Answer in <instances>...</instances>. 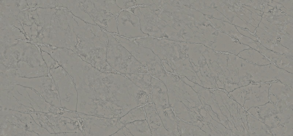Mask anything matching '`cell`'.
<instances>
[{
    "instance_id": "cell-2",
    "label": "cell",
    "mask_w": 293,
    "mask_h": 136,
    "mask_svg": "<svg viewBox=\"0 0 293 136\" xmlns=\"http://www.w3.org/2000/svg\"><path fill=\"white\" fill-rule=\"evenodd\" d=\"M152 96L157 113L164 126L169 132L175 135L178 134L177 121L169 104L167 90L165 84L152 77Z\"/></svg>"
},
{
    "instance_id": "cell-13",
    "label": "cell",
    "mask_w": 293,
    "mask_h": 136,
    "mask_svg": "<svg viewBox=\"0 0 293 136\" xmlns=\"http://www.w3.org/2000/svg\"><path fill=\"white\" fill-rule=\"evenodd\" d=\"M115 135L123 136H133L129 130L125 126L115 133Z\"/></svg>"
},
{
    "instance_id": "cell-1",
    "label": "cell",
    "mask_w": 293,
    "mask_h": 136,
    "mask_svg": "<svg viewBox=\"0 0 293 136\" xmlns=\"http://www.w3.org/2000/svg\"><path fill=\"white\" fill-rule=\"evenodd\" d=\"M81 9L100 27L118 34L116 16L118 7L114 0H79Z\"/></svg>"
},
{
    "instance_id": "cell-8",
    "label": "cell",
    "mask_w": 293,
    "mask_h": 136,
    "mask_svg": "<svg viewBox=\"0 0 293 136\" xmlns=\"http://www.w3.org/2000/svg\"><path fill=\"white\" fill-rule=\"evenodd\" d=\"M125 126L129 130L133 136H152L146 119L136 121L127 124Z\"/></svg>"
},
{
    "instance_id": "cell-12",
    "label": "cell",
    "mask_w": 293,
    "mask_h": 136,
    "mask_svg": "<svg viewBox=\"0 0 293 136\" xmlns=\"http://www.w3.org/2000/svg\"><path fill=\"white\" fill-rule=\"evenodd\" d=\"M279 4H282L286 9L293 11V0H274Z\"/></svg>"
},
{
    "instance_id": "cell-7",
    "label": "cell",
    "mask_w": 293,
    "mask_h": 136,
    "mask_svg": "<svg viewBox=\"0 0 293 136\" xmlns=\"http://www.w3.org/2000/svg\"><path fill=\"white\" fill-rule=\"evenodd\" d=\"M125 75L136 85L142 89L147 95L151 93L153 88L151 85L152 77L150 75L139 73Z\"/></svg>"
},
{
    "instance_id": "cell-9",
    "label": "cell",
    "mask_w": 293,
    "mask_h": 136,
    "mask_svg": "<svg viewBox=\"0 0 293 136\" xmlns=\"http://www.w3.org/2000/svg\"><path fill=\"white\" fill-rule=\"evenodd\" d=\"M68 9L75 16L84 22L96 25H97L92 19L89 14L80 8L79 0L67 1Z\"/></svg>"
},
{
    "instance_id": "cell-14",
    "label": "cell",
    "mask_w": 293,
    "mask_h": 136,
    "mask_svg": "<svg viewBox=\"0 0 293 136\" xmlns=\"http://www.w3.org/2000/svg\"><path fill=\"white\" fill-rule=\"evenodd\" d=\"M236 27L239 31V32L242 35L249 37L254 41H257L258 40L257 38L251 35L248 31L243 30L239 27Z\"/></svg>"
},
{
    "instance_id": "cell-3",
    "label": "cell",
    "mask_w": 293,
    "mask_h": 136,
    "mask_svg": "<svg viewBox=\"0 0 293 136\" xmlns=\"http://www.w3.org/2000/svg\"><path fill=\"white\" fill-rule=\"evenodd\" d=\"M107 35L109 42L112 45L113 59L117 71L124 74L148 73L146 70L127 50L112 35L108 33Z\"/></svg>"
},
{
    "instance_id": "cell-16",
    "label": "cell",
    "mask_w": 293,
    "mask_h": 136,
    "mask_svg": "<svg viewBox=\"0 0 293 136\" xmlns=\"http://www.w3.org/2000/svg\"><path fill=\"white\" fill-rule=\"evenodd\" d=\"M152 102V100L151 98V95H149V97H148V99L147 103H149V102Z\"/></svg>"
},
{
    "instance_id": "cell-6",
    "label": "cell",
    "mask_w": 293,
    "mask_h": 136,
    "mask_svg": "<svg viewBox=\"0 0 293 136\" xmlns=\"http://www.w3.org/2000/svg\"><path fill=\"white\" fill-rule=\"evenodd\" d=\"M243 59L260 66L266 65L271 63L270 61L258 51L252 49H245L237 55Z\"/></svg>"
},
{
    "instance_id": "cell-15",
    "label": "cell",
    "mask_w": 293,
    "mask_h": 136,
    "mask_svg": "<svg viewBox=\"0 0 293 136\" xmlns=\"http://www.w3.org/2000/svg\"><path fill=\"white\" fill-rule=\"evenodd\" d=\"M280 9L284 13L288 15L289 16L292 17L293 11L288 10L283 7H281Z\"/></svg>"
},
{
    "instance_id": "cell-5",
    "label": "cell",
    "mask_w": 293,
    "mask_h": 136,
    "mask_svg": "<svg viewBox=\"0 0 293 136\" xmlns=\"http://www.w3.org/2000/svg\"><path fill=\"white\" fill-rule=\"evenodd\" d=\"M144 108L153 136L175 135L165 127L160 117L155 111L153 104L146 105Z\"/></svg>"
},
{
    "instance_id": "cell-10",
    "label": "cell",
    "mask_w": 293,
    "mask_h": 136,
    "mask_svg": "<svg viewBox=\"0 0 293 136\" xmlns=\"http://www.w3.org/2000/svg\"><path fill=\"white\" fill-rule=\"evenodd\" d=\"M146 119L142 107L132 109L120 119V121L125 125L136 121Z\"/></svg>"
},
{
    "instance_id": "cell-11",
    "label": "cell",
    "mask_w": 293,
    "mask_h": 136,
    "mask_svg": "<svg viewBox=\"0 0 293 136\" xmlns=\"http://www.w3.org/2000/svg\"><path fill=\"white\" fill-rule=\"evenodd\" d=\"M117 6L121 9H127L138 4L135 0H115Z\"/></svg>"
},
{
    "instance_id": "cell-4",
    "label": "cell",
    "mask_w": 293,
    "mask_h": 136,
    "mask_svg": "<svg viewBox=\"0 0 293 136\" xmlns=\"http://www.w3.org/2000/svg\"><path fill=\"white\" fill-rule=\"evenodd\" d=\"M118 34L128 38L149 36L141 31L140 19L136 15L126 11L119 14L117 19Z\"/></svg>"
}]
</instances>
